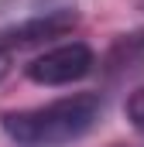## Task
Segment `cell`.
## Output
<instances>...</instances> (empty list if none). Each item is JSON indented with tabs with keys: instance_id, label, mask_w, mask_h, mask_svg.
<instances>
[{
	"instance_id": "6da1fadb",
	"label": "cell",
	"mask_w": 144,
	"mask_h": 147,
	"mask_svg": "<svg viewBox=\"0 0 144 147\" xmlns=\"http://www.w3.org/2000/svg\"><path fill=\"white\" fill-rule=\"evenodd\" d=\"M103 116L100 92H72L31 110H10L0 116V130L17 147H65L86 137Z\"/></svg>"
},
{
	"instance_id": "7a4b0ae2",
	"label": "cell",
	"mask_w": 144,
	"mask_h": 147,
	"mask_svg": "<svg viewBox=\"0 0 144 147\" xmlns=\"http://www.w3.org/2000/svg\"><path fill=\"white\" fill-rule=\"evenodd\" d=\"M75 0H0V48L14 51L75 28Z\"/></svg>"
},
{
	"instance_id": "3957f363",
	"label": "cell",
	"mask_w": 144,
	"mask_h": 147,
	"mask_svg": "<svg viewBox=\"0 0 144 147\" xmlns=\"http://www.w3.org/2000/svg\"><path fill=\"white\" fill-rule=\"evenodd\" d=\"M93 65H96L93 48L82 41H69V45L48 48L45 55L31 58L24 65V75L35 86H72V82H79L93 72Z\"/></svg>"
},
{
	"instance_id": "277c9868",
	"label": "cell",
	"mask_w": 144,
	"mask_h": 147,
	"mask_svg": "<svg viewBox=\"0 0 144 147\" xmlns=\"http://www.w3.org/2000/svg\"><path fill=\"white\" fill-rule=\"evenodd\" d=\"M144 62V34H124L117 38V45L107 55V69L110 72H124V69H141Z\"/></svg>"
},
{
	"instance_id": "5b68a950",
	"label": "cell",
	"mask_w": 144,
	"mask_h": 147,
	"mask_svg": "<svg viewBox=\"0 0 144 147\" xmlns=\"http://www.w3.org/2000/svg\"><path fill=\"white\" fill-rule=\"evenodd\" d=\"M124 113H127V120H130V127L144 134V86L130 92V99H127V106H124Z\"/></svg>"
},
{
	"instance_id": "8992f818",
	"label": "cell",
	"mask_w": 144,
	"mask_h": 147,
	"mask_svg": "<svg viewBox=\"0 0 144 147\" xmlns=\"http://www.w3.org/2000/svg\"><path fill=\"white\" fill-rule=\"evenodd\" d=\"M7 72H10V51H7V48H0V82L7 79Z\"/></svg>"
},
{
	"instance_id": "52a82bcc",
	"label": "cell",
	"mask_w": 144,
	"mask_h": 147,
	"mask_svg": "<svg viewBox=\"0 0 144 147\" xmlns=\"http://www.w3.org/2000/svg\"><path fill=\"white\" fill-rule=\"evenodd\" d=\"M110 147H127V144H110Z\"/></svg>"
},
{
	"instance_id": "ba28073f",
	"label": "cell",
	"mask_w": 144,
	"mask_h": 147,
	"mask_svg": "<svg viewBox=\"0 0 144 147\" xmlns=\"http://www.w3.org/2000/svg\"><path fill=\"white\" fill-rule=\"evenodd\" d=\"M141 7H144V0H141Z\"/></svg>"
}]
</instances>
